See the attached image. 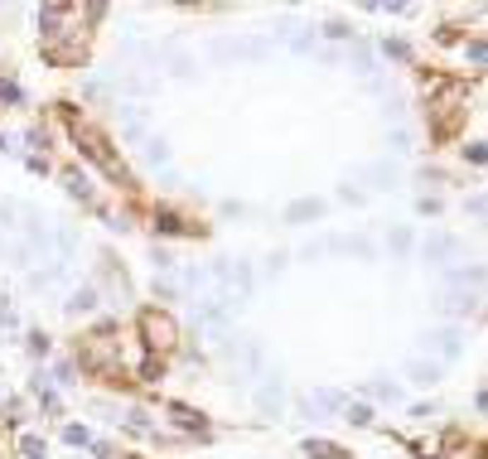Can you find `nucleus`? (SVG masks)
Segmentation results:
<instances>
[{"mask_svg": "<svg viewBox=\"0 0 488 459\" xmlns=\"http://www.w3.org/2000/svg\"><path fill=\"white\" fill-rule=\"evenodd\" d=\"M25 455H29V459H44V445H39L34 435H29V440H25Z\"/></svg>", "mask_w": 488, "mask_h": 459, "instance_id": "obj_4", "label": "nucleus"}, {"mask_svg": "<svg viewBox=\"0 0 488 459\" xmlns=\"http://www.w3.org/2000/svg\"><path fill=\"white\" fill-rule=\"evenodd\" d=\"M140 329H145V344H150L155 353L174 348V319H169V314H160V310H145V314H140Z\"/></svg>", "mask_w": 488, "mask_h": 459, "instance_id": "obj_1", "label": "nucleus"}, {"mask_svg": "<svg viewBox=\"0 0 488 459\" xmlns=\"http://www.w3.org/2000/svg\"><path fill=\"white\" fill-rule=\"evenodd\" d=\"M319 213V203H295V208H290V217H314Z\"/></svg>", "mask_w": 488, "mask_h": 459, "instance_id": "obj_3", "label": "nucleus"}, {"mask_svg": "<svg viewBox=\"0 0 488 459\" xmlns=\"http://www.w3.org/2000/svg\"><path fill=\"white\" fill-rule=\"evenodd\" d=\"M310 455H314V459H339L344 450H339V445H329V440H310Z\"/></svg>", "mask_w": 488, "mask_h": 459, "instance_id": "obj_2", "label": "nucleus"}]
</instances>
